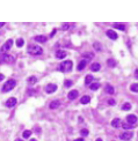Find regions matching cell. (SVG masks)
<instances>
[{"instance_id": "cell-1", "label": "cell", "mask_w": 138, "mask_h": 141, "mask_svg": "<svg viewBox=\"0 0 138 141\" xmlns=\"http://www.w3.org/2000/svg\"><path fill=\"white\" fill-rule=\"evenodd\" d=\"M28 52L33 56H41L43 53V49L36 44H30L28 46Z\"/></svg>"}, {"instance_id": "cell-2", "label": "cell", "mask_w": 138, "mask_h": 141, "mask_svg": "<svg viewBox=\"0 0 138 141\" xmlns=\"http://www.w3.org/2000/svg\"><path fill=\"white\" fill-rule=\"evenodd\" d=\"M72 67H73V62L71 60H65V61H63L59 65V70L64 72V73H67V72H71L72 70Z\"/></svg>"}, {"instance_id": "cell-3", "label": "cell", "mask_w": 138, "mask_h": 141, "mask_svg": "<svg viewBox=\"0 0 138 141\" xmlns=\"http://www.w3.org/2000/svg\"><path fill=\"white\" fill-rule=\"evenodd\" d=\"M15 86H16V81H15V80H13V79L8 80V81H7V82L4 84V87H2V91H4V93L11 91V90H12V89H13Z\"/></svg>"}, {"instance_id": "cell-4", "label": "cell", "mask_w": 138, "mask_h": 141, "mask_svg": "<svg viewBox=\"0 0 138 141\" xmlns=\"http://www.w3.org/2000/svg\"><path fill=\"white\" fill-rule=\"evenodd\" d=\"M12 45H13V40H8L4 45H2V46H1V50H0V52L4 53V52H6V51H8L9 49L12 48Z\"/></svg>"}, {"instance_id": "cell-5", "label": "cell", "mask_w": 138, "mask_h": 141, "mask_svg": "<svg viewBox=\"0 0 138 141\" xmlns=\"http://www.w3.org/2000/svg\"><path fill=\"white\" fill-rule=\"evenodd\" d=\"M16 103H18V100L15 98V97H11L7 100L6 102V106H8V108H13V106L16 105Z\"/></svg>"}, {"instance_id": "cell-6", "label": "cell", "mask_w": 138, "mask_h": 141, "mask_svg": "<svg viewBox=\"0 0 138 141\" xmlns=\"http://www.w3.org/2000/svg\"><path fill=\"white\" fill-rule=\"evenodd\" d=\"M106 35H107L108 37H109L110 40H117V37H118V36H117V34H116L114 30H111V29H108L107 32H106Z\"/></svg>"}, {"instance_id": "cell-7", "label": "cell", "mask_w": 138, "mask_h": 141, "mask_svg": "<svg viewBox=\"0 0 138 141\" xmlns=\"http://www.w3.org/2000/svg\"><path fill=\"white\" fill-rule=\"evenodd\" d=\"M126 121H128V124H130V125H135V124L137 123V117H136V115H129L126 117Z\"/></svg>"}, {"instance_id": "cell-8", "label": "cell", "mask_w": 138, "mask_h": 141, "mask_svg": "<svg viewBox=\"0 0 138 141\" xmlns=\"http://www.w3.org/2000/svg\"><path fill=\"white\" fill-rule=\"evenodd\" d=\"M57 90V86L56 84H48L46 87H45V91L48 94H52V93H55Z\"/></svg>"}, {"instance_id": "cell-9", "label": "cell", "mask_w": 138, "mask_h": 141, "mask_svg": "<svg viewBox=\"0 0 138 141\" xmlns=\"http://www.w3.org/2000/svg\"><path fill=\"white\" fill-rule=\"evenodd\" d=\"M14 61V58L12 56H8V54H5L2 56V59H1V62H7V64H12Z\"/></svg>"}, {"instance_id": "cell-10", "label": "cell", "mask_w": 138, "mask_h": 141, "mask_svg": "<svg viewBox=\"0 0 138 141\" xmlns=\"http://www.w3.org/2000/svg\"><path fill=\"white\" fill-rule=\"evenodd\" d=\"M78 95H79V94H78V90H71V91L69 93V95H67V97H69V100H72V101H73V100H76L77 97H78Z\"/></svg>"}, {"instance_id": "cell-11", "label": "cell", "mask_w": 138, "mask_h": 141, "mask_svg": "<svg viewBox=\"0 0 138 141\" xmlns=\"http://www.w3.org/2000/svg\"><path fill=\"white\" fill-rule=\"evenodd\" d=\"M59 105H60V101H59V100H55V101L50 102L49 108L50 109H57Z\"/></svg>"}, {"instance_id": "cell-12", "label": "cell", "mask_w": 138, "mask_h": 141, "mask_svg": "<svg viewBox=\"0 0 138 141\" xmlns=\"http://www.w3.org/2000/svg\"><path fill=\"white\" fill-rule=\"evenodd\" d=\"M121 139L122 140H130L131 138H132V133H130V132H124V133H122L121 134Z\"/></svg>"}, {"instance_id": "cell-13", "label": "cell", "mask_w": 138, "mask_h": 141, "mask_svg": "<svg viewBox=\"0 0 138 141\" xmlns=\"http://www.w3.org/2000/svg\"><path fill=\"white\" fill-rule=\"evenodd\" d=\"M65 57H66V52H65V51L58 50L57 52H56V58H57V59H64Z\"/></svg>"}, {"instance_id": "cell-14", "label": "cell", "mask_w": 138, "mask_h": 141, "mask_svg": "<svg viewBox=\"0 0 138 141\" xmlns=\"http://www.w3.org/2000/svg\"><path fill=\"white\" fill-rule=\"evenodd\" d=\"M111 126H113L114 128H118L121 126V119L120 118L113 119V121H111Z\"/></svg>"}, {"instance_id": "cell-15", "label": "cell", "mask_w": 138, "mask_h": 141, "mask_svg": "<svg viewBox=\"0 0 138 141\" xmlns=\"http://www.w3.org/2000/svg\"><path fill=\"white\" fill-rule=\"evenodd\" d=\"M35 40L36 42H38V43H44V42H46V36H43V35L36 36Z\"/></svg>"}, {"instance_id": "cell-16", "label": "cell", "mask_w": 138, "mask_h": 141, "mask_svg": "<svg viewBox=\"0 0 138 141\" xmlns=\"http://www.w3.org/2000/svg\"><path fill=\"white\" fill-rule=\"evenodd\" d=\"M100 68H101V65L99 62H94V64L91 65V70L93 72H98V70H100Z\"/></svg>"}, {"instance_id": "cell-17", "label": "cell", "mask_w": 138, "mask_h": 141, "mask_svg": "<svg viewBox=\"0 0 138 141\" xmlns=\"http://www.w3.org/2000/svg\"><path fill=\"white\" fill-rule=\"evenodd\" d=\"M89 101H91V97H89L88 95H85V96H82L80 98L81 104H87V103H89Z\"/></svg>"}, {"instance_id": "cell-18", "label": "cell", "mask_w": 138, "mask_h": 141, "mask_svg": "<svg viewBox=\"0 0 138 141\" xmlns=\"http://www.w3.org/2000/svg\"><path fill=\"white\" fill-rule=\"evenodd\" d=\"M85 66H86V60H85V59H82V60H81L79 64H78V70H79V72H80V70H82L85 68Z\"/></svg>"}, {"instance_id": "cell-19", "label": "cell", "mask_w": 138, "mask_h": 141, "mask_svg": "<svg viewBox=\"0 0 138 141\" xmlns=\"http://www.w3.org/2000/svg\"><path fill=\"white\" fill-rule=\"evenodd\" d=\"M92 81H93V76H92V75H87V76L85 78V84H86V86L91 84Z\"/></svg>"}, {"instance_id": "cell-20", "label": "cell", "mask_w": 138, "mask_h": 141, "mask_svg": "<svg viewBox=\"0 0 138 141\" xmlns=\"http://www.w3.org/2000/svg\"><path fill=\"white\" fill-rule=\"evenodd\" d=\"M106 91H107L108 94L113 95V94H114V87L110 86V84H107V86H106Z\"/></svg>"}, {"instance_id": "cell-21", "label": "cell", "mask_w": 138, "mask_h": 141, "mask_svg": "<svg viewBox=\"0 0 138 141\" xmlns=\"http://www.w3.org/2000/svg\"><path fill=\"white\" fill-rule=\"evenodd\" d=\"M130 90L134 93H138V83H132L130 86Z\"/></svg>"}, {"instance_id": "cell-22", "label": "cell", "mask_w": 138, "mask_h": 141, "mask_svg": "<svg viewBox=\"0 0 138 141\" xmlns=\"http://www.w3.org/2000/svg\"><path fill=\"white\" fill-rule=\"evenodd\" d=\"M99 87H100V83H99V82H94V83L89 84V88L92 89V90H96Z\"/></svg>"}, {"instance_id": "cell-23", "label": "cell", "mask_w": 138, "mask_h": 141, "mask_svg": "<svg viewBox=\"0 0 138 141\" xmlns=\"http://www.w3.org/2000/svg\"><path fill=\"white\" fill-rule=\"evenodd\" d=\"M107 65H108V66H110V67H115V66H116V61H115V59H108Z\"/></svg>"}, {"instance_id": "cell-24", "label": "cell", "mask_w": 138, "mask_h": 141, "mask_svg": "<svg viewBox=\"0 0 138 141\" xmlns=\"http://www.w3.org/2000/svg\"><path fill=\"white\" fill-rule=\"evenodd\" d=\"M130 109H131V104H130V103H124V104L122 105V110L126 111V110H130Z\"/></svg>"}, {"instance_id": "cell-25", "label": "cell", "mask_w": 138, "mask_h": 141, "mask_svg": "<svg viewBox=\"0 0 138 141\" xmlns=\"http://www.w3.org/2000/svg\"><path fill=\"white\" fill-rule=\"evenodd\" d=\"M28 82H29L30 84L36 83V82H37V78H36V76H30V78L28 79Z\"/></svg>"}, {"instance_id": "cell-26", "label": "cell", "mask_w": 138, "mask_h": 141, "mask_svg": "<svg viewBox=\"0 0 138 141\" xmlns=\"http://www.w3.org/2000/svg\"><path fill=\"white\" fill-rule=\"evenodd\" d=\"M114 28L120 29V30H122V31L125 30V26H124V24H114Z\"/></svg>"}, {"instance_id": "cell-27", "label": "cell", "mask_w": 138, "mask_h": 141, "mask_svg": "<svg viewBox=\"0 0 138 141\" xmlns=\"http://www.w3.org/2000/svg\"><path fill=\"white\" fill-rule=\"evenodd\" d=\"M30 135H31V131H28V130H27V131H24V132L22 133V137L24 138V139H26V138H29Z\"/></svg>"}, {"instance_id": "cell-28", "label": "cell", "mask_w": 138, "mask_h": 141, "mask_svg": "<svg viewBox=\"0 0 138 141\" xmlns=\"http://www.w3.org/2000/svg\"><path fill=\"white\" fill-rule=\"evenodd\" d=\"M122 127L124 128V130H130V128L135 127V125H130V124H123V125H122Z\"/></svg>"}, {"instance_id": "cell-29", "label": "cell", "mask_w": 138, "mask_h": 141, "mask_svg": "<svg viewBox=\"0 0 138 141\" xmlns=\"http://www.w3.org/2000/svg\"><path fill=\"white\" fill-rule=\"evenodd\" d=\"M23 40L22 38H19L18 40H16V45H18V48H21V46H23Z\"/></svg>"}, {"instance_id": "cell-30", "label": "cell", "mask_w": 138, "mask_h": 141, "mask_svg": "<svg viewBox=\"0 0 138 141\" xmlns=\"http://www.w3.org/2000/svg\"><path fill=\"white\" fill-rule=\"evenodd\" d=\"M80 133H81V135H82V137H87L89 132H88V130L84 128V130H81V131H80Z\"/></svg>"}, {"instance_id": "cell-31", "label": "cell", "mask_w": 138, "mask_h": 141, "mask_svg": "<svg viewBox=\"0 0 138 141\" xmlns=\"http://www.w3.org/2000/svg\"><path fill=\"white\" fill-rule=\"evenodd\" d=\"M72 84H73V82H72L71 80H66V81H65V87H66V88H70Z\"/></svg>"}, {"instance_id": "cell-32", "label": "cell", "mask_w": 138, "mask_h": 141, "mask_svg": "<svg viewBox=\"0 0 138 141\" xmlns=\"http://www.w3.org/2000/svg\"><path fill=\"white\" fill-rule=\"evenodd\" d=\"M93 53H85L84 54V57H87V58H93Z\"/></svg>"}, {"instance_id": "cell-33", "label": "cell", "mask_w": 138, "mask_h": 141, "mask_svg": "<svg viewBox=\"0 0 138 141\" xmlns=\"http://www.w3.org/2000/svg\"><path fill=\"white\" fill-rule=\"evenodd\" d=\"M108 104H110V105H114V104H115V101H114V100H109V101H108Z\"/></svg>"}, {"instance_id": "cell-34", "label": "cell", "mask_w": 138, "mask_h": 141, "mask_svg": "<svg viewBox=\"0 0 138 141\" xmlns=\"http://www.w3.org/2000/svg\"><path fill=\"white\" fill-rule=\"evenodd\" d=\"M94 48H95V49H99V51H100V49H101V46H100V45H99L98 43H95V44H94Z\"/></svg>"}, {"instance_id": "cell-35", "label": "cell", "mask_w": 138, "mask_h": 141, "mask_svg": "<svg viewBox=\"0 0 138 141\" xmlns=\"http://www.w3.org/2000/svg\"><path fill=\"white\" fill-rule=\"evenodd\" d=\"M56 31H57V29H54V30H52V32L50 34V36H51V37H54L55 34H56Z\"/></svg>"}, {"instance_id": "cell-36", "label": "cell", "mask_w": 138, "mask_h": 141, "mask_svg": "<svg viewBox=\"0 0 138 141\" xmlns=\"http://www.w3.org/2000/svg\"><path fill=\"white\" fill-rule=\"evenodd\" d=\"M67 28H69V24H64V26L62 27V29H63V30H66Z\"/></svg>"}, {"instance_id": "cell-37", "label": "cell", "mask_w": 138, "mask_h": 141, "mask_svg": "<svg viewBox=\"0 0 138 141\" xmlns=\"http://www.w3.org/2000/svg\"><path fill=\"white\" fill-rule=\"evenodd\" d=\"M135 76H136V79H138V70H135Z\"/></svg>"}, {"instance_id": "cell-38", "label": "cell", "mask_w": 138, "mask_h": 141, "mask_svg": "<svg viewBox=\"0 0 138 141\" xmlns=\"http://www.w3.org/2000/svg\"><path fill=\"white\" fill-rule=\"evenodd\" d=\"M4 78H5V75L0 73V81H2V80H4Z\"/></svg>"}, {"instance_id": "cell-39", "label": "cell", "mask_w": 138, "mask_h": 141, "mask_svg": "<svg viewBox=\"0 0 138 141\" xmlns=\"http://www.w3.org/2000/svg\"><path fill=\"white\" fill-rule=\"evenodd\" d=\"M74 141H84V139H82V138H79V139H76Z\"/></svg>"}, {"instance_id": "cell-40", "label": "cell", "mask_w": 138, "mask_h": 141, "mask_svg": "<svg viewBox=\"0 0 138 141\" xmlns=\"http://www.w3.org/2000/svg\"><path fill=\"white\" fill-rule=\"evenodd\" d=\"M5 26V22H0V28H1V27H4Z\"/></svg>"}, {"instance_id": "cell-41", "label": "cell", "mask_w": 138, "mask_h": 141, "mask_svg": "<svg viewBox=\"0 0 138 141\" xmlns=\"http://www.w3.org/2000/svg\"><path fill=\"white\" fill-rule=\"evenodd\" d=\"M15 141H23V140H21V139H16Z\"/></svg>"}, {"instance_id": "cell-42", "label": "cell", "mask_w": 138, "mask_h": 141, "mask_svg": "<svg viewBox=\"0 0 138 141\" xmlns=\"http://www.w3.org/2000/svg\"><path fill=\"white\" fill-rule=\"evenodd\" d=\"M96 141H102V139H96Z\"/></svg>"}, {"instance_id": "cell-43", "label": "cell", "mask_w": 138, "mask_h": 141, "mask_svg": "<svg viewBox=\"0 0 138 141\" xmlns=\"http://www.w3.org/2000/svg\"><path fill=\"white\" fill-rule=\"evenodd\" d=\"M30 141H36V140H35V139H31V140H30Z\"/></svg>"}, {"instance_id": "cell-44", "label": "cell", "mask_w": 138, "mask_h": 141, "mask_svg": "<svg viewBox=\"0 0 138 141\" xmlns=\"http://www.w3.org/2000/svg\"><path fill=\"white\" fill-rule=\"evenodd\" d=\"M0 64H1V60H0Z\"/></svg>"}]
</instances>
